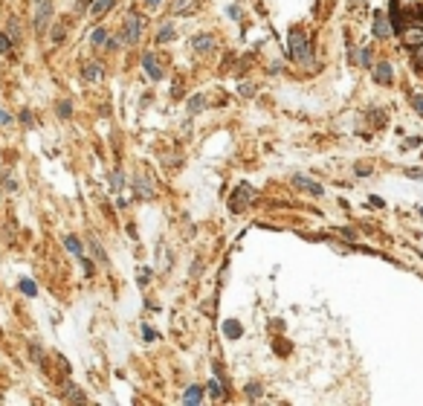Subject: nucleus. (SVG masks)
Returning a JSON list of instances; mask_svg holds the SVG:
<instances>
[{
    "label": "nucleus",
    "instance_id": "1",
    "mask_svg": "<svg viewBox=\"0 0 423 406\" xmlns=\"http://www.w3.org/2000/svg\"><path fill=\"white\" fill-rule=\"evenodd\" d=\"M290 55H293V61H298L302 67H310V61H313L310 38H307L302 29H293V32H290Z\"/></svg>",
    "mask_w": 423,
    "mask_h": 406
},
{
    "label": "nucleus",
    "instance_id": "2",
    "mask_svg": "<svg viewBox=\"0 0 423 406\" xmlns=\"http://www.w3.org/2000/svg\"><path fill=\"white\" fill-rule=\"evenodd\" d=\"M255 198H258V192L252 189L250 183H241V186L232 192V203H229V206H232V212H241V209H246Z\"/></svg>",
    "mask_w": 423,
    "mask_h": 406
},
{
    "label": "nucleus",
    "instance_id": "3",
    "mask_svg": "<svg viewBox=\"0 0 423 406\" xmlns=\"http://www.w3.org/2000/svg\"><path fill=\"white\" fill-rule=\"evenodd\" d=\"M122 38H125V44H136L142 38V18L136 12H131L125 18V23H122Z\"/></svg>",
    "mask_w": 423,
    "mask_h": 406
},
{
    "label": "nucleus",
    "instance_id": "4",
    "mask_svg": "<svg viewBox=\"0 0 423 406\" xmlns=\"http://www.w3.org/2000/svg\"><path fill=\"white\" fill-rule=\"evenodd\" d=\"M49 20H53V3L49 0H38V9H35V32L38 35H46Z\"/></svg>",
    "mask_w": 423,
    "mask_h": 406
},
{
    "label": "nucleus",
    "instance_id": "5",
    "mask_svg": "<svg viewBox=\"0 0 423 406\" xmlns=\"http://www.w3.org/2000/svg\"><path fill=\"white\" fill-rule=\"evenodd\" d=\"M102 76H105V67H102L99 61H84V67H81V79L87 81V84L102 81Z\"/></svg>",
    "mask_w": 423,
    "mask_h": 406
},
{
    "label": "nucleus",
    "instance_id": "6",
    "mask_svg": "<svg viewBox=\"0 0 423 406\" xmlns=\"http://www.w3.org/2000/svg\"><path fill=\"white\" fill-rule=\"evenodd\" d=\"M374 35L377 38H391L394 35V27L388 23L386 12H374Z\"/></svg>",
    "mask_w": 423,
    "mask_h": 406
},
{
    "label": "nucleus",
    "instance_id": "7",
    "mask_svg": "<svg viewBox=\"0 0 423 406\" xmlns=\"http://www.w3.org/2000/svg\"><path fill=\"white\" fill-rule=\"evenodd\" d=\"M191 46H194V53L206 55V53H212V50H215V38L209 35V32H200V35L191 38Z\"/></svg>",
    "mask_w": 423,
    "mask_h": 406
},
{
    "label": "nucleus",
    "instance_id": "8",
    "mask_svg": "<svg viewBox=\"0 0 423 406\" xmlns=\"http://www.w3.org/2000/svg\"><path fill=\"white\" fill-rule=\"evenodd\" d=\"M403 44L409 50H417L423 44V29L420 27H403Z\"/></svg>",
    "mask_w": 423,
    "mask_h": 406
},
{
    "label": "nucleus",
    "instance_id": "9",
    "mask_svg": "<svg viewBox=\"0 0 423 406\" xmlns=\"http://www.w3.org/2000/svg\"><path fill=\"white\" fill-rule=\"evenodd\" d=\"M142 67H145V73H148V76H151L154 81H160L162 76H165V70H162L160 61H157V55H151V53H148V55L142 58Z\"/></svg>",
    "mask_w": 423,
    "mask_h": 406
},
{
    "label": "nucleus",
    "instance_id": "10",
    "mask_svg": "<svg viewBox=\"0 0 423 406\" xmlns=\"http://www.w3.org/2000/svg\"><path fill=\"white\" fill-rule=\"evenodd\" d=\"M171 15H189V12L197 9V0H171Z\"/></svg>",
    "mask_w": 423,
    "mask_h": 406
},
{
    "label": "nucleus",
    "instance_id": "11",
    "mask_svg": "<svg viewBox=\"0 0 423 406\" xmlns=\"http://www.w3.org/2000/svg\"><path fill=\"white\" fill-rule=\"evenodd\" d=\"M206 105H209V99L206 96H203V93H197V96H191L189 99V116H197V113H203V110H206Z\"/></svg>",
    "mask_w": 423,
    "mask_h": 406
},
{
    "label": "nucleus",
    "instance_id": "12",
    "mask_svg": "<svg viewBox=\"0 0 423 406\" xmlns=\"http://www.w3.org/2000/svg\"><path fill=\"white\" fill-rule=\"evenodd\" d=\"M374 81H377V84H391V64L380 61L377 70H374Z\"/></svg>",
    "mask_w": 423,
    "mask_h": 406
},
{
    "label": "nucleus",
    "instance_id": "13",
    "mask_svg": "<svg viewBox=\"0 0 423 406\" xmlns=\"http://www.w3.org/2000/svg\"><path fill=\"white\" fill-rule=\"evenodd\" d=\"M136 192H139L145 200L154 198V186H151V177H148V174H139V177H136Z\"/></svg>",
    "mask_w": 423,
    "mask_h": 406
},
{
    "label": "nucleus",
    "instance_id": "14",
    "mask_svg": "<svg viewBox=\"0 0 423 406\" xmlns=\"http://www.w3.org/2000/svg\"><path fill=\"white\" fill-rule=\"evenodd\" d=\"M296 186L298 189H305V192H310L313 198H322V186L313 183V180H307V177H296Z\"/></svg>",
    "mask_w": 423,
    "mask_h": 406
},
{
    "label": "nucleus",
    "instance_id": "15",
    "mask_svg": "<svg viewBox=\"0 0 423 406\" xmlns=\"http://www.w3.org/2000/svg\"><path fill=\"white\" fill-rule=\"evenodd\" d=\"M113 3H116V0H93L90 12L96 15V18H102V15H108V12L113 9Z\"/></svg>",
    "mask_w": 423,
    "mask_h": 406
},
{
    "label": "nucleus",
    "instance_id": "16",
    "mask_svg": "<svg viewBox=\"0 0 423 406\" xmlns=\"http://www.w3.org/2000/svg\"><path fill=\"white\" fill-rule=\"evenodd\" d=\"M203 400V389L200 386H189V392L183 395V403H200Z\"/></svg>",
    "mask_w": 423,
    "mask_h": 406
},
{
    "label": "nucleus",
    "instance_id": "17",
    "mask_svg": "<svg viewBox=\"0 0 423 406\" xmlns=\"http://www.w3.org/2000/svg\"><path fill=\"white\" fill-rule=\"evenodd\" d=\"M223 334L229 337V340H235V337H241V334H243L241 322H235V319H229V322H223Z\"/></svg>",
    "mask_w": 423,
    "mask_h": 406
},
{
    "label": "nucleus",
    "instance_id": "18",
    "mask_svg": "<svg viewBox=\"0 0 423 406\" xmlns=\"http://www.w3.org/2000/svg\"><path fill=\"white\" fill-rule=\"evenodd\" d=\"M64 247H67L76 258H81V241L76 238V235H67V238H64Z\"/></svg>",
    "mask_w": 423,
    "mask_h": 406
},
{
    "label": "nucleus",
    "instance_id": "19",
    "mask_svg": "<svg viewBox=\"0 0 423 406\" xmlns=\"http://www.w3.org/2000/svg\"><path fill=\"white\" fill-rule=\"evenodd\" d=\"M90 44H93V46H105V44H108V32H105L102 27H96V29L90 32Z\"/></svg>",
    "mask_w": 423,
    "mask_h": 406
},
{
    "label": "nucleus",
    "instance_id": "20",
    "mask_svg": "<svg viewBox=\"0 0 423 406\" xmlns=\"http://www.w3.org/2000/svg\"><path fill=\"white\" fill-rule=\"evenodd\" d=\"M157 41H160V44H168V41H174V27H171V23L160 27V32H157Z\"/></svg>",
    "mask_w": 423,
    "mask_h": 406
},
{
    "label": "nucleus",
    "instance_id": "21",
    "mask_svg": "<svg viewBox=\"0 0 423 406\" xmlns=\"http://www.w3.org/2000/svg\"><path fill=\"white\" fill-rule=\"evenodd\" d=\"M20 290H23V296H38V284L32 279H20Z\"/></svg>",
    "mask_w": 423,
    "mask_h": 406
},
{
    "label": "nucleus",
    "instance_id": "22",
    "mask_svg": "<svg viewBox=\"0 0 423 406\" xmlns=\"http://www.w3.org/2000/svg\"><path fill=\"white\" fill-rule=\"evenodd\" d=\"M87 244H90V250H93V255H96V258H99V261H102V264H108V255H105V250H102V244H99V241H96V238H90V241H87Z\"/></svg>",
    "mask_w": 423,
    "mask_h": 406
},
{
    "label": "nucleus",
    "instance_id": "23",
    "mask_svg": "<svg viewBox=\"0 0 423 406\" xmlns=\"http://www.w3.org/2000/svg\"><path fill=\"white\" fill-rule=\"evenodd\" d=\"M67 400H79V403H84V400H87V395H84L81 389L70 386V389H67Z\"/></svg>",
    "mask_w": 423,
    "mask_h": 406
},
{
    "label": "nucleus",
    "instance_id": "24",
    "mask_svg": "<svg viewBox=\"0 0 423 406\" xmlns=\"http://www.w3.org/2000/svg\"><path fill=\"white\" fill-rule=\"evenodd\" d=\"M125 186V177H122V172H113L110 174V189L116 192V189H122Z\"/></svg>",
    "mask_w": 423,
    "mask_h": 406
},
{
    "label": "nucleus",
    "instance_id": "25",
    "mask_svg": "<svg viewBox=\"0 0 423 406\" xmlns=\"http://www.w3.org/2000/svg\"><path fill=\"white\" fill-rule=\"evenodd\" d=\"M70 113H72V105H70L67 99H61V102H58V116H61V119H67Z\"/></svg>",
    "mask_w": 423,
    "mask_h": 406
},
{
    "label": "nucleus",
    "instance_id": "26",
    "mask_svg": "<svg viewBox=\"0 0 423 406\" xmlns=\"http://www.w3.org/2000/svg\"><path fill=\"white\" fill-rule=\"evenodd\" d=\"M0 53H3V55L12 53V38L6 35V32H0Z\"/></svg>",
    "mask_w": 423,
    "mask_h": 406
},
{
    "label": "nucleus",
    "instance_id": "27",
    "mask_svg": "<svg viewBox=\"0 0 423 406\" xmlns=\"http://www.w3.org/2000/svg\"><path fill=\"white\" fill-rule=\"evenodd\" d=\"M9 32H12V41H20V23H18V18H12L9 20Z\"/></svg>",
    "mask_w": 423,
    "mask_h": 406
},
{
    "label": "nucleus",
    "instance_id": "28",
    "mask_svg": "<svg viewBox=\"0 0 423 406\" xmlns=\"http://www.w3.org/2000/svg\"><path fill=\"white\" fill-rule=\"evenodd\" d=\"M209 395L215 397V400H217V397H223V389H220V383H217V380H212V383H209Z\"/></svg>",
    "mask_w": 423,
    "mask_h": 406
},
{
    "label": "nucleus",
    "instance_id": "29",
    "mask_svg": "<svg viewBox=\"0 0 423 406\" xmlns=\"http://www.w3.org/2000/svg\"><path fill=\"white\" fill-rule=\"evenodd\" d=\"M360 67H371V50H360Z\"/></svg>",
    "mask_w": 423,
    "mask_h": 406
},
{
    "label": "nucleus",
    "instance_id": "30",
    "mask_svg": "<svg viewBox=\"0 0 423 406\" xmlns=\"http://www.w3.org/2000/svg\"><path fill=\"white\" fill-rule=\"evenodd\" d=\"M417 3H420V0H391V6H394V9H400V6H417Z\"/></svg>",
    "mask_w": 423,
    "mask_h": 406
},
{
    "label": "nucleus",
    "instance_id": "31",
    "mask_svg": "<svg viewBox=\"0 0 423 406\" xmlns=\"http://www.w3.org/2000/svg\"><path fill=\"white\" fill-rule=\"evenodd\" d=\"M20 122H23L27 128H32V125H35V119H32V113H29V110H23V113H20Z\"/></svg>",
    "mask_w": 423,
    "mask_h": 406
},
{
    "label": "nucleus",
    "instance_id": "32",
    "mask_svg": "<svg viewBox=\"0 0 423 406\" xmlns=\"http://www.w3.org/2000/svg\"><path fill=\"white\" fill-rule=\"evenodd\" d=\"M53 41H55V44H61V41H64V27H55L53 29Z\"/></svg>",
    "mask_w": 423,
    "mask_h": 406
},
{
    "label": "nucleus",
    "instance_id": "33",
    "mask_svg": "<svg viewBox=\"0 0 423 406\" xmlns=\"http://www.w3.org/2000/svg\"><path fill=\"white\" fill-rule=\"evenodd\" d=\"M412 105H414V110H417V113L423 116V96H414V99H412Z\"/></svg>",
    "mask_w": 423,
    "mask_h": 406
},
{
    "label": "nucleus",
    "instance_id": "34",
    "mask_svg": "<svg viewBox=\"0 0 423 406\" xmlns=\"http://www.w3.org/2000/svg\"><path fill=\"white\" fill-rule=\"evenodd\" d=\"M142 334H145V340H157V331H154V328H148V325L142 328Z\"/></svg>",
    "mask_w": 423,
    "mask_h": 406
},
{
    "label": "nucleus",
    "instance_id": "35",
    "mask_svg": "<svg viewBox=\"0 0 423 406\" xmlns=\"http://www.w3.org/2000/svg\"><path fill=\"white\" fill-rule=\"evenodd\" d=\"M258 395H261V386H255V383H252V386H250V400H255Z\"/></svg>",
    "mask_w": 423,
    "mask_h": 406
},
{
    "label": "nucleus",
    "instance_id": "36",
    "mask_svg": "<svg viewBox=\"0 0 423 406\" xmlns=\"http://www.w3.org/2000/svg\"><path fill=\"white\" fill-rule=\"evenodd\" d=\"M406 174H409L412 180H423V172H417V169H409V172H406Z\"/></svg>",
    "mask_w": 423,
    "mask_h": 406
},
{
    "label": "nucleus",
    "instance_id": "37",
    "mask_svg": "<svg viewBox=\"0 0 423 406\" xmlns=\"http://www.w3.org/2000/svg\"><path fill=\"white\" fill-rule=\"evenodd\" d=\"M229 18H241V9L238 6H229Z\"/></svg>",
    "mask_w": 423,
    "mask_h": 406
},
{
    "label": "nucleus",
    "instance_id": "38",
    "mask_svg": "<svg viewBox=\"0 0 423 406\" xmlns=\"http://www.w3.org/2000/svg\"><path fill=\"white\" fill-rule=\"evenodd\" d=\"M148 279H151V273H148V270L139 273V284H148Z\"/></svg>",
    "mask_w": 423,
    "mask_h": 406
},
{
    "label": "nucleus",
    "instance_id": "39",
    "mask_svg": "<svg viewBox=\"0 0 423 406\" xmlns=\"http://www.w3.org/2000/svg\"><path fill=\"white\" fill-rule=\"evenodd\" d=\"M241 93H243V96H252V93H255V90H252L250 84H241Z\"/></svg>",
    "mask_w": 423,
    "mask_h": 406
},
{
    "label": "nucleus",
    "instance_id": "40",
    "mask_svg": "<svg viewBox=\"0 0 423 406\" xmlns=\"http://www.w3.org/2000/svg\"><path fill=\"white\" fill-rule=\"evenodd\" d=\"M414 58H417V61H423V44L417 46V50H414Z\"/></svg>",
    "mask_w": 423,
    "mask_h": 406
},
{
    "label": "nucleus",
    "instance_id": "41",
    "mask_svg": "<svg viewBox=\"0 0 423 406\" xmlns=\"http://www.w3.org/2000/svg\"><path fill=\"white\" fill-rule=\"evenodd\" d=\"M9 119H12V116H9V113H6L3 108H0V122H9Z\"/></svg>",
    "mask_w": 423,
    "mask_h": 406
},
{
    "label": "nucleus",
    "instance_id": "42",
    "mask_svg": "<svg viewBox=\"0 0 423 406\" xmlns=\"http://www.w3.org/2000/svg\"><path fill=\"white\" fill-rule=\"evenodd\" d=\"M348 3H351V6H362V3H365V0H348Z\"/></svg>",
    "mask_w": 423,
    "mask_h": 406
},
{
    "label": "nucleus",
    "instance_id": "43",
    "mask_svg": "<svg viewBox=\"0 0 423 406\" xmlns=\"http://www.w3.org/2000/svg\"><path fill=\"white\" fill-rule=\"evenodd\" d=\"M145 3H148V6H157V3H160V0H145Z\"/></svg>",
    "mask_w": 423,
    "mask_h": 406
},
{
    "label": "nucleus",
    "instance_id": "44",
    "mask_svg": "<svg viewBox=\"0 0 423 406\" xmlns=\"http://www.w3.org/2000/svg\"><path fill=\"white\" fill-rule=\"evenodd\" d=\"M35 3H38V0H35Z\"/></svg>",
    "mask_w": 423,
    "mask_h": 406
}]
</instances>
